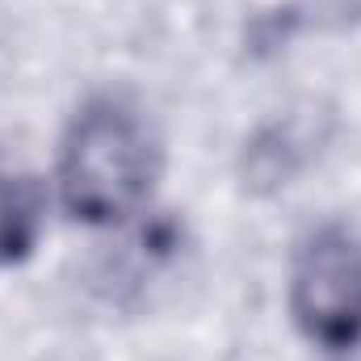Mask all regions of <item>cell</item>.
<instances>
[{
  "instance_id": "6da1fadb",
  "label": "cell",
  "mask_w": 361,
  "mask_h": 361,
  "mask_svg": "<svg viewBox=\"0 0 361 361\" xmlns=\"http://www.w3.org/2000/svg\"><path fill=\"white\" fill-rule=\"evenodd\" d=\"M160 169L164 147L152 118L122 92H92L59 139V206L85 227H122L152 202Z\"/></svg>"
},
{
  "instance_id": "7a4b0ae2",
  "label": "cell",
  "mask_w": 361,
  "mask_h": 361,
  "mask_svg": "<svg viewBox=\"0 0 361 361\" xmlns=\"http://www.w3.org/2000/svg\"><path fill=\"white\" fill-rule=\"evenodd\" d=\"M286 307L298 336L324 353H349L361 345V231L349 223L311 227L286 281Z\"/></svg>"
},
{
  "instance_id": "3957f363",
  "label": "cell",
  "mask_w": 361,
  "mask_h": 361,
  "mask_svg": "<svg viewBox=\"0 0 361 361\" xmlns=\"http://www.w3.org/2000/svg\"><path fill=\"white\" fill-rule=\"evenodd\" d=\"M42 223H47L42 185L0 152V269L21 265L38 248Z\"/></svg>"
}]
</instances>
